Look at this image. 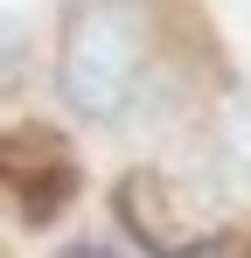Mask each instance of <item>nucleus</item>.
I'll return each mask as SVG.
<instances>
[{"instance_id":"nucleus-3","label":"nucleus","mask_w":251,"mask_h":258,"mask_svg":"<svg viewBox=\"0 0 251 258\" xmlns=\"http://www.w3.org/2000/svg\"><path fill=\"white\" fill-rule=\"evenodd\" d=\"M56 258H119V251H105V244H91V237H84V244H63Z\"/></svg>"},{"instance_id":"nucleus-2","label":"nucleus","mask_w":251,"mask_h":258,"mask_svg":"<svg viewBox=\"0 0 251 258\" xmlns=\"http://www.w3.org/2000/svg\"><path fill=\"white\" fill-rule=\"evenodd\" d=\"M14 161H7V196H14V210H21V223H56V216L77 203V188H84V174H77V161H70V147L56 140V154L49 161H28L21 147H7Z\"/></svg>"},{"instance_id":"nucleus-1","label":"nucleus","mask_w":251,"mask_h":258,"mask_svg":"<svg viewBox=\"0 0 251 258\" xmlns=\"http://www.w3.org/2000/svg\"><path fill=\"white\" fill-rule=\"evenodd\" d=\"M147 63V14L133 0H84L63 21V49H56V91L84 119H112Z\"/></svg>"}]
</instances>
